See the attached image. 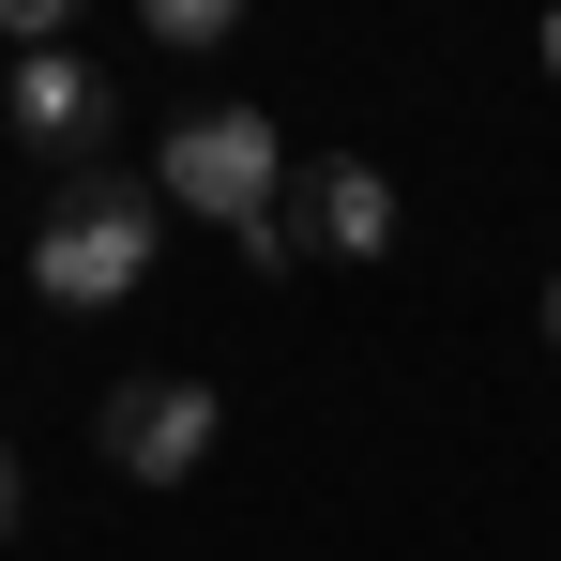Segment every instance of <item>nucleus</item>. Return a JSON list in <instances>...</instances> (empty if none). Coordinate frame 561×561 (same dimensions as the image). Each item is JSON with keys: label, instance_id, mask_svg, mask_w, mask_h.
I'll return each instance as SVG.
<instances>
[{"label": "nucleus", "instance_id": "f257e3e1", "mask_svg": "<svg viewBox=\"0 0 561 561\" xmlns=\"http://www.w3.org/2000/svg\"><path fill=\"white\" fill-rule=\"evenodd\" d=\"M152 243H168V197L137 183V168H77V183L31 213V288L61 319H106V304L152 288Z\"/></svg>", "mask_w": 561, "mask_h": 561}, {"label": "nucleus", "instance_id": "f03ea898", "mask_svg": "<svg viewBox=\"0 0 561 561\" xmlns=\"http://www.w3.org/2000/svg\"><path fill=\"white\" fill-rule=\"evenodd\" d=\"M288 122L274 106H183L168 122V152H152V197L168 213H213L228 243H259V228H288Z\"/></svg>", "mask_w": 561, "mask_h": 561}, {"label": "nucleus", "instance_id": "7ed1b4c3", "mask_svg": "<svg viewBox=\"0 0 561 561\" xmlns=\"http://www.w3.org/2000/svg\"><path fill=\"white\" fill-rule=\"evenodd\" d=\"M92 440H106V470H122V485H197V456L228 440V394L152 365V379H122V394L92 410Z\"/></svg>", "mask_w": 561, "mask_h": 561}, {"label": "nucleus", "instance_id": "20e7f679", "mask_svg": "<svg viewBox=\"0 0 561 561\" xmlns=\"http://www.w3.org/2000/svg\"><path fill=\"white\" fill-rule=\"evenodd\" d=\"M0 122H15L46 168H92V152H106V122H122V92H106L77 46H31V61H15V92H0Z\"/></svg>", "mask_w": 561, "mask_h": 561}, {"label": "nucleus", "instance_id": "39448f33", "mask_svg": "<svg viewBox=\"0 0 561 561\" xmlns=\"http://www.w3.org/2000/svg\"><path fill=\"white\" fill-rule=\"evenodd\" d=\"M288 243H304V259H394V168L319 152V168L288 183Z\"/></svg>", "mask_w": 561, "mask_h": 561}, {"label": "nucleus", "instance_id": "423d86ee", "mask_svg": "<svg viewBox=\"0 0 561 561\" xmlns=\"http://www.w3.org/2000/svg\"><path fill=\"white\" fill-rule=\"evenodd\" d=\"M228 31H243L228 0H152V46H183V61H197V46H228Z\"/></svg>", "mask_w": 561, "mask_h": 561}, {"label": "nucleus", "instance_id": "0eeeda50", "mask_svg": "<svg viewBox=\"0 0 561 561\" xmlns=\"http://www.w3.org/2000/svg\"><path fill=\"white\" fill-rule=\"evenodd\" d=\"M0 531H15V440H0Z\"/></svg>", "mask_w": 561, "mask_h": 561}, {"label": "nucleus", "instance_id": "6e6552de", "mask_svg": "<svg viewBox=\"0 0 561 561\" xmlns=\"http://www.w3.org/2000/svg\"><path fill=\"white\" fill-rule=\"evenodd\" d=\"M531 61H547V77H561V15H547V46H531Z\"/></svg>", "mask_w": 561, "mask_h": 561}, {"label": "nucleus", "instance_id": "1a4fd4ad", "mask_svg": "<svg viewBox=\"0 0 561 561\" xmlns=\"http://www.w3.org/2000/svg\"><path fill=\"white\" fill-rule=\"evenodd\" d=\"M547 350H561V274H547Z\"/></svg>", "mask_w": 561, "mask_h": 561}]
</instances>
